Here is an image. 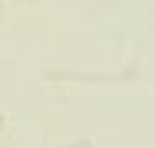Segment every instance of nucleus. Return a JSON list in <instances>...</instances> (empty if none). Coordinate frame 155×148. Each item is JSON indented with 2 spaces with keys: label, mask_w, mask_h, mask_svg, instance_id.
I'll return each mask as SVG.
<instances>
[]
</instances>
